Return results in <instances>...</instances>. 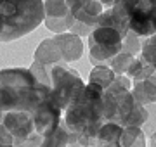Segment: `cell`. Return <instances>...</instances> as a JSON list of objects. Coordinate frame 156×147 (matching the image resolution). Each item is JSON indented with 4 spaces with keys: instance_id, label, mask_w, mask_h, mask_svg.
Returning a JSON list of instances; mask_svg holds the SVG:
<instances>
[{
    "instance_id": "cell-10",
    "label": "cell",
    "mask_w": 156,
    "mask_h": 147,
    "mask_svg": "<svg viewBox=\"0 0 156 147\" xmlns=\"http://www.w3.org/2000/svg\"><path fill=\"white\" fill-rule=\"evenodd\" d=\"M56 43L59 45L61 56L64 59V62H73L78 61L80 57L83 56V42L78 35L71 33V31H64V33H56L54 36Z\"/></svg>"
},
{
    "instance_id": "cell-9",
    "label": "cell",
    "mask_w": 156,
    "mask_h": 147,
    "mask_svg": "<svg viewBox=\"0 0 156 147\" xmlns=\"http://www.w3.org/2000/svg\"><path fill=\"white\" fill-rule=\"evenodd\" d=\"M45 28L54 33H64L75 23V16L71 14L66 0H45Z\"/></svg>"
},
{
    "instance_id": "cell-18",
    "label": "cell",
    "mask_w": 156,
    "mask_h": 147,
    "mask_svg": "<svg viewBox=\"0 0 156 147\" xmlns=\"http://www.w3.org/2000/svg\"><path fill=\"white\" fill-rule=\"evenodd\" d=\"M135 59V56H132L130 52H127V50H120L116 54V56L113 57L111 61H109V68L115 71L116 74H125L127 73V69L130 68V64H132V61Z\"/></svg>"
},
{
    "instance_id": "cell-15",
    "label": "cell",
    "mask_w": 156,
    "mask_h": 147,
    "mask_svg": "<svg viewBox=\"0 0 156 147\" xmlns=\"http://www.w3.org/2000/svg\"><path fill=\"white\" fill-rule=\"evenodd\" d=\"M68 144H78V138L68 130V126L62 121L49 137H45L42 140L44 147H62V145H68Z\"/></svg>"
},
{
    "instance_id": "cell-4",
    "label": "cell",
    "mask_w": 156,
    "mask_h": 147,
    "mask_svg": "<svg viewBox=\"0 0 156 147\" xmlns=\"http://www.w3.org/2000/svg\"><path fill=\"white\" fill-rule=\"evenodd\" d=\"M83 88L85 81L76 69L68 66V62L54 64L50 68V97L62 111L82 94Z\"/></svg>"
},
{
    "instance_id": "cell-28",
    "label": "cell",
    "mask_w": 156,
    "mask_h": 147,
    "mask_svg": "<svg viewBox=\"0 0 156 147\" xmlns=\"http://www.w3.org/2000/svg\"><path fill=\"white\" fill-rule=\"evenodd\" d=\"M115 4H122V5H125V4H127V0H115Z\"/></svg>"
},
{
    "instance_id": "cell-20",
    "label": "cell",
    "mask_w": 156,
    "mask_h": 147,
    "mask_svg": "<svg viewBox=\"0 0 156 147\" xmlns=\"http://www.w3.org/2000/svg\"><path fill=\"white\" fill-rule=\"evenodd\" d=\"M140 56L149 62L151 66L156 68V33L151 36H146V40L142 42V50Z\"/></svg>"
},
{
    "instance_id": "cell-13",
    "label": "cell",
    "mask_w": 156,
    "mask_h": 147,
    "mask_svg": "<svg viewBox=\"0 0 156 147\" xmlns=\"http://www.w3.org/2000/svg\"><path fill=\"white\" fill-rule=\"evenodd\" d=\"M123 126L115 123V121H106L102 123L99 132L95 133L94 145H108V147H120V138H122Z\"/></svg>"
},
{
    "instance_id": "cell-6",
    "label": "cell",
    "mask_w": 156,
    "mask_h": 147,
    "mask_svg": "<svg viewBox=\"0 0 156 147\" xmlns=\"http://www.w3.org/2000/svg\"><path fill=\"white\" fill-rule=\"evenodd\" d=\"M128 28L140 36L156 33V0H127Z\"/></svg>"
},
{
    "instance_id": "cell-7",
    "label": "cell",
    "mask_w": 156,
    "mask_h": 147,
    "mask_svg": "<svg viewBox=\"0 0 156 147\" xmlns=\"http://www.w3.org/2000/svg\"><path fill=\"white\" fill-rule=\"evenodd\" d=\"M2 121L14 138V145H24V142L35 133L31 111H7L2 116Z\"/></svg>"
},
{
    "instance_id": "cell-12",
    "label": "cell",
    "mask_w": 156,
    "mask_h": 147,
    "mask_svg": "<svg viewBox=\"0 0 156 147\" xmlns=\"http://www.w3.org/2000/svg\"><path fill=\"white\" fill-rule=\"evenodd\" d=\"M132 94L144 106H147L151 102H156V69L147 78L132 81Z\"/></svg>"
},
{
    "instance_id": "cell-25",
    "label": "cell",
    "mask_w": 156,
    "mask_h": 147,
    "mask_svg": "<svg viewBox=\"0 0 156 147\" xmlns=\"http://www.w3.org/2000/svg\"><path fill=\"white\" fill-rule=\"evenodd\" d=\"M85 2H87V0H66V4H68V7H69V11H71L73 16H75V12L83 5Z\"/></svg>"
},
{
    "instance_id": "cell-2",
    "label": "cell",
    "mask_w": 156,
    "mask_h": 147,
    "mask_svg": "<svg viewBox=\"0 0 156 147\" xmlns=\"http://www.w3.org/2000/svg\"><path fill=\"white\" fill-rule=\"evenodd\" d=\"M50 97V87L40 83L30 68L0 69V111H31Z\"/></svg>"
},
{
    "instance_id": "cell-14",
    "label": "cell",
    "mask_w": 156,
    "mask_h": 147,
    "mask_svg": "<svg viewBox=\"0 0 156 147\" xmlns=\"http://www.w3.org/2000/svg\"><path fill=\"white\" fill-rule=\"evenodd\" d=\"M102 12H104V5L101 2H97V0H87L83 5L75 12V19L95 28Z\"/></svg>"
},
{
    "instance_id": "cell-19",
    "label": "cell",
    "mask_w": 156,
    "mask_h": 147,
    "mask_svg": "<svg viewBox=\"0 0 156 147\" xmlns=\"http://www.w3.org/2000/svg\"><path fill=\"white\" fill-rule=\"evenodd\" d=\"M123 50L130 52L132 56H139L142 50V42H140V35H137L135 31L128 29L127 35L123 36Z\"/></svg>"
},
{
    "instance_id": "cell-24",
    "label": "cell",
    "mask_w": 156,
    "mask_h": 147,
    "mask_svg": "<svg viewBox=\"0 0 156 147\" xmlns=\"http://www.w3.org/2000/svg\"><path fill=\"white\" fill-rule=\"evenodd\" d=\"M2 116H4V113L0 111V145H14V138L5 128V125L2 121Z\"/></svg>"
},
{
    "instance_id": "cell-1",
    "label": "cell",
    "mask_w": 156,
    "mask_h": 147,
    "mask_svg": "<svg viewBox=\"0 0 156 147\" xmlns=\"http://www.w3.org/2000/svg\"><path fill=\"white\" fill-rule=\"evenodd\" d=\"M62 123L82 145H94L104 119V88L89 81L82 94L62 111Z\"/></svg>"
},
{
    "instance_id": "cell-27",
    "label": "cell",
    "mask_w": 156,
    "mask_h": 147,
    "mask_svg": "<svg viewBox=\"0 0 156 147\" xmlns=\"http://www.w3.org/2000/svg\"><path fill=\"white\" fill-rule=\"evenodd\" d=\"M149 144H151L153 147H156V132L149 135Z\"/></svg>"
},
{
    "instance_id": "cell-23",
    "label": "cell",
    "mask_w": 156,
    "mask_h": 147,
    "mask_svg": "<svg viewBox=\"0 0 156 147\" xmlns=\"http://www.w3.org/2000/svg\"><path fill=\"white\" fill-rule=\"evenodd\" d=\"M92 26H89V24L82 23V21H76L75 19V23H73V26L69 28V31L75 35H78V36H89L90 33H92Z\"/></svg>"
},
{
    "instance_id": "cell-26",
    "label": "cell",
    "mask_w": 156,
    "mask_h": 147,
    "mask_svg": "<svg viewBox=\"0 0 156 147\" xmlns=\"http://www.w3.org/2000/svg\"><path fill=\"white\" fill-rule=\"evenodd\" d=\"M97 2H101L104 7H111L113 4H115V0H97Z\"/></svg>"
},
{
    "instance_id": "cell-21",
    "label": "cell",
    "mask_w": 156,
    "mask_h": 147,
    "mask_svg": "<svg viewBox=\"0 0 156 147\" xmlns=\"http://www.w3.org/2000/svg\"><path fill=\"white\" fill-rule=\"evenodd\" d=\"M120 90H132V80L127 74H116L113 83L106 88V92H120Z\"/></svg>"
},
{
    "instance_id": "cell-5",
    "label": "cell",
    "mask_w": 156,
    "mask_h": 147,
    "mask_svg": "<svg viewBox=\"0 0 156 147\" xmlns=\"http://www.w3.org/2000/svg\"><path fill=\"white\" fill-rule=\"evenodd\" d=\"M89 43V57L94 66L109 64L113 57L122 50L123 35L111 26H95L92 33L87 36Z\"/></svg>"
},
{
    "instance_id": "cell-22",
    "label": "cell",
    "mask_w": 156,
    "mask_h": 147,
    "mask_svg": "<svg viewBox=\"0 0 156 147\" xmlns=\"http://www.w3.org/2000/svg\"><path fill=\"white\" fill-rule=\"evenodd\" d=\"M147 121H146L140 128L144 130L146 135H151V133H154L156 132V102H151L147 104Z\"/></svg>"
},
{
    "instance_id": "cell-11",
    "label": "cell",
    "mask_w": 156,
    "mask_h": 147,
    "mask_svg": "<svg viewBox=\"0 0 156 147\" xmlns=\"http://www.w3.org/2000/svg\"><path fill=\"white\" fill-rule=\"evenodd\" d=\"M33 61H38L42 64H45V66H54V64L64 62V59L61 56V50H59V45L56 43L54 36L52 38H45L40 42V45L35 50Z\"/></svg>"
},
{
    "instance_id": "cell-16",
    "label": "cell",
    "mask_w": 156,
    "mask_h": 147,
    "mask_svg": "<svg viewBox=\"0 0 156 147\" xmlns=\"http://www.w3.org/2000/svg\"><path fill=\"white\" fill-rule=\"evenodd\" d=\"M146 133L140 126H123L120 147H144Z\"/></svg>"
},
{
    "instance_id": "cell-8",
    "label": "cell",
    "mask_w": 156,
    "mask_h": 147,
    "mask_svg": "<svg viewBox=\"0 0 156 147\" xmlns=\"http://www.w3.org/2000/svg\"><path fill=\"white\" fill-rule=\"evenodd\" d=\"M33 121H35V133H38L42 138H45L61 125L62 109L52 101V97H47L33 111Z\"/></svg>"
},
{
    "instance_id": "cell-17",
    "label": "cell",
    "mask_w": 156,
    "mask_h": 147,
    "mask_svg": "<svg viewBox=\"0 0 156 147\" xmlns=\"http://www.w3.org/2000/svg\"><path fill=\"white\" fill-rule=\"evenodd\" d=\"M116 78V73L113 71L108 64H99V66H94V69L90 71V76H89V81L95 83V85L102 87L106 90L108 87L113 83V80Z\"/></svg>"
},
{
    "instance_id": "cell-3",
    "label": "cell",
    "mask_w": 156,
    "mask_h": 147,
    "mask_svg": "<svg viewBox=\"0 0 156 147\" xmlns=\"http://www.w3.org/2000/svg\"><path fill=\"white\" fill-rule=\"evenodd\" d=\"M44 19V0H0V42H12L31 33Z\"/></svg>"
}]
</instances>
